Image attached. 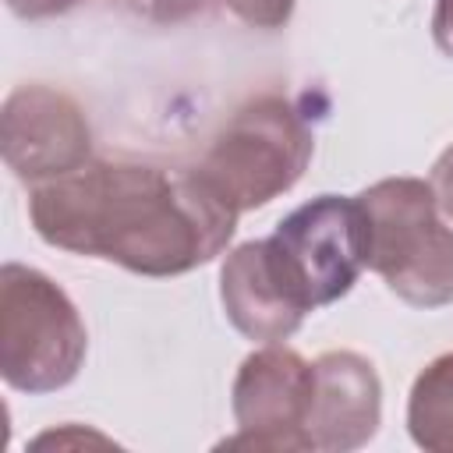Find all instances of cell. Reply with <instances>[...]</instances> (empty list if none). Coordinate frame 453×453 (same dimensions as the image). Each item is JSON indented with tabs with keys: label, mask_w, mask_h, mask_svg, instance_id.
Wrapping results in <instances>:
<instances>
[{
	"label": "cell",
	"mask_w": 453,
	"mask_h": 453,
	"mask_svg": "<svg viewBox=\"0 0 453 453\" xmlns=\"http://www.w3.org/2000/svg\"><path fill=\"white\" fill-rule=\"evenodd\" d=\"M28 216L50 248L103 258L138 276H180L230 244L241 212L198 170L88 159L67 177L35 184Z\"/></svg>",
	"instance_id": "obj_1"
},
{
	"label": "cell",
	"mask_w": 453,
	"mask_h": 453,
	"mask_svg": "<svg viewBox=\"0 0 453 453\" xmlns=\"http://www.w3.org/2000/svg\"><path fill=\"white\" fill-rule=\"evenodd\" d=\"M368 219V269L414 308L453 301V230L421 177H386L357 195Z\"/></svg>",
	"instance_id": "obj_2"
},
{
	"label": "cell",
	"mask_w": 453,
	"mask_h": 453,
	"mask_svg": "<svg viewBox=\"0 0 453 453\" xmlns=\"http://www.w3.org/2000/svg\"><path fill=\"white\" fill-rule=\"evenodd\" d=\"M311 152L315 134L304 113L287 96L265 92L219 127L195 170L234 212H248L287 195L308 170Z\"/></svg>",
	"instance_id": "obj_3"
},
{
	"label": "cell",
	"mask_w": 453,
	"mask_h": 453,
	"mask_svg": "<svg viewBox=\"0 0 453 453\" xmlns=\"http://www.w3.org/2000/svg\"><path fill=\"white\" fill-rule=\"evenodd\" d=\"M88 350L74 301L46 273L7 262L0 269V375L11 389L57 393L81 372Z\"/></svg>",
	"instance_id": "obj_4"
},
{
	"label": "cell",
	"mask_w": 453,
	"mask_h": 453,
	"mask_svg": "<svg viewBox=\"0 0 453 453\" xmlns=\"http://www.w3.org/2000/svg\"><path fill=\"white\" fill-rule=\"evenodd\" d=\"M265 241L308 311L350 294L361 269H368V219L357 195H319L283 216Z\"/></svg>",
	"instance_id": "obj_5"
},
{
	"label": "cell",
	"mask_w": 453,
	"mask_h": 453,
	"mask_svg": "<svg viewBox=\"0 0 453 453\" xmlns=\"http://www.w3.org/2000/svg\"><path fill=\"white\" fill-rule=\"evenodd\" d=\"M311 389H315V365H308L297 350L269 343L248 354L230 389V407L241 432L223 439L219 446L276 449V453L311 449L304 435Z\"/></svg>",
	"instance_id": "obj_6"
},
{
	"label": "cell",
	"mask_w": 453,
	"mask_h": 453,
	"mask_svg": "<svg viewBox=\"0 0 453 453\" xmlns=\"http://www.w3.org/2000/svg\"><path fill=\"white\" fill-rule=\"evenodd\" d=\"M0 152L18 180L46 184L88 163L92 127L67 92L50 85H18L4 99Z\"/></svg>",
	"instance_id": "obj_7"
},
{
	"label": "cell",
	"mask_w": 453,
	"mask_h": 453,
	"mask_svg": "<svg viewBox=\"0 0 453 453\" xmlns=\"http://www.w3.org/2000/svg\"><path fill=\"white\" fill-rule=\"evenodd\" d=\"M382 421V382L368 357L329 350L315 361V389L304 421L311 449L350 453L375 439Z\"/></svg>",
	"instance_id": "obj_8"
},
{
	"label": "cell",
	"mask_w": 453,
	"mask_h": 453,
	"mask_svg": "<svg viewBox=\"0 0 453 453\" xmlns=\"http://www.w3.org/2000/svg\"><path fill=\"white\" fill-rule=\"evenodd\" d=\"M219 301L230 326L258 343H280L294 336L308 308L287 287L269 241L237 244L219 269Z\"/></svg>",
	"instance_id": "obj_9"
},
{
	"label": "cell",
	"mask_w": 453,
	"mask_h": 453,
	"mask_svg": "<svg viewBox=\"0 0 453 453\" xmlns=\"http://www.w3.org/2000/svg\"><path fill=\"white\" fill-rule=\"evenodd\" d=\"M407 432L428 453H453V350L418 372L407 396Z\"/></svg>",
	"instance_id": "obj_10"
},
{
	"label": "cell",
	"mask_w": 453,
	"mask_h": 453,
	"mask_svg": "<svg viewBox=\"0 0 453 453\" xmlns=\"http://www.w3.org/2000/svg\"><path fill=\"white\" fill-rule=\"evenodd\" d=\"M127 11L149 25H180V21H191L198 18L209 0H124Z\"/></svg>",
	"instance_id": "obj_11"
},
{
	"label": "cell",
	"mask_w": 453,
	"mask_h": 453,
	"mask_svg": "<svg viewBox=\"0 0 453 453\" xmlns=\"http://www.w3.org/2000/svg\"><path fill=\"white\" fill-rule=\"evenodd\" d=\"M223 4L234 18H241L251 28H283L297 0H223Z\"/></svg>",
	"instance_id": "obj_12"
},
{
	"label": "cell",
	"mask_w": 453,
	"mask_h": 453,
	"mask_svg": "<svg viewBox=\"0 0 453 453\" xmlns=\"http://www.w3.org/2000/svg\"><path fill=\"white\" fill-rule=\"evenodd\" d=\"M432 191H435V202H439V212L453 219V145L432 163V177H428Z\"/></svg>",
	"instance_id": "obj_13"
},
{
	"label": "cell",
	"mask_w": 453,
	"mask_h": 453,
	"mask_svg": "<svg viewBox=\"0 0 453 453\" xmlns=\"http://www.w3.org/2000/svg\"><path fill=\"white\" fill-rule=\"evenodd\" d=\"M4 4L11 7V14H18L25 21H42V18L67 14V11H74L85 0H4Z\"/></svg>",
	"instance_id": "obj_14"
},
{
	"label": "cell",
	"mask_w": 453,
	"mask_h": 453,
	"mask_svg": "<svg viewBox=\"0 0 453 453\" xmlns=\"http://www.w3.org/2000/svg\"><path fill=\"white\" fill-rule=\"evenodd\" d=\"M432 39L435 46L453 57V0H435V11H432Z\"/></svg>",
	"instance_id": "obj_15"
}]
</instances>
